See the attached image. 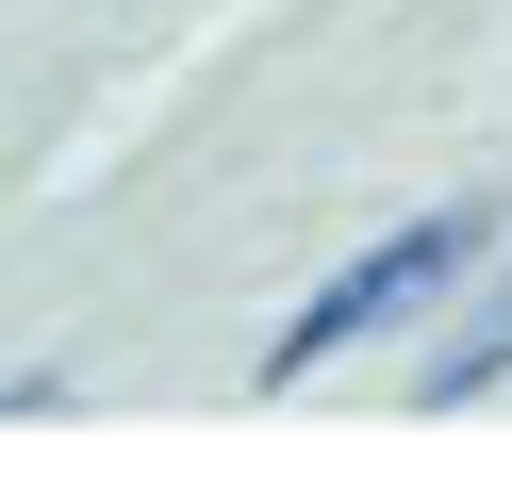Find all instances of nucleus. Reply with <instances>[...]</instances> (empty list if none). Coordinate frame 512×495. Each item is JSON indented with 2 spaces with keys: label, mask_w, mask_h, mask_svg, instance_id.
Listing matches in <instances>:
<instances>
[{
  "label": "nucleus",
  "mask_w": 512,
  "mask_h": 495,
  "mask_svg": "<svg viewBox=\"0 0 512 495\" xmlns=\"http://www.w3.org/2000/svg\"><path fill=\"white\" fill-rule=\"evenodd\" d=\"M496 380H512V215H496V248H479L463 314H446V347L413 363V413H479Z\"/></svg>",
  "instance_id": "f03ea898"
},
{
  "label": "nucleus",
  "mask_w": 512,
  "mask_h": 495,
  "mask_svg": "<svg viewBox=\"0 0 512 495\" xmlns=\"http://www.w3.org/2000/svg\"><path fill=\"white\" fill-rule=\"evenodd\" d=\"M479 248H496V198H446V215H413V231H380V248H347L331 281H314L298 314L265 330V363H248V380H265V396L331 380L364 330H413L430 297H463V281H479Z\"/></svg>",
  "instance_id": "f257e3e1"
}]
</instances>
